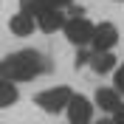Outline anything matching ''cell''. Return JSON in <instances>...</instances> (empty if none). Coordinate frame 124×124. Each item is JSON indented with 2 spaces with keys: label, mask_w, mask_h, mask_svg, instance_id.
I'll return each mask as SVG.
<instances>
[{
  "label": "cell",
  "mask_w": 124,
  "mask_h": 124,
  "mask_svg": "<svg viewBox=\"0 0 124 124\" xmlns=\"http://www.w3.org/2000/svg\"><path fill=\"white\" fill-rule=\"evenodd\" d=\"M8 28H11L14 37H31V31L37 28V17L20 11V14H14L11 20H8Z\"/></svg>",
  "instance_id": "52a82bcc"
},
{
  "label": "cell",
  "mask_w": 124,
  "mask_h": 124,
  "mask_svg": "<svg viewBox=\"0 0 124 124\" xmlns=\"http://www.w3.org/2000/svg\"><path fill=\"white\" fill-rule=\"evenodd\" d=\"M65 23H68V17L62 14V8H45L37 17V28H42L45 34H54V31L65 28Z\"/></svg>",
  "instance_id": "8992f818"
},
{
  "label": "cell",
  "mask_w": 124,
  "mask_h": 124,
  "mask_svg": "<svg viewBox=\"0 0 124 124\" xmlns=\"http://www.w3.org/2000/svg\"><path fill=\"white\" fill-rule=\"evenodd\" d=\"M118 42V28L113 23H99L93 31V51H110V48Z\"/></svg>",
  "instance_id": "5b68a950"
},
{
  "label": "cell",
  "mask_w": 124,
  "mask_h": 124,
  "mask_svg": "<svg viewBox=\"0 0 124 124\" xmlns=\"http://www.w3.org/2000/svg\"><path fill=\"white\" fill-rule=\"evenodd\" d=\"M113 124H124V104L116 110V113H113Z\"/></svg>",
  "instance_id": "5bb4252c"
},
{
  "label": "cell",
  "mask_w": 124,
  "mask_h": 124,
  "mask_svg": "<svg viewBox=\"0 0 124 124\" xmlns=\"http://www.w3.org/2000/svg\"><path fill=\"white\" fill-rule=\"evenodd\" d=\"M48 68H51L48 59L39 51H34V48L14 51V54L0 59V76L8 79V82H28V79L39 76V73H45Z\"/></svg>",
  "instance_id": "6da1fadb"
},
{
  "label": "cell",
  "mask_w": 124,
  "mask_h": 124,
  "mask_svg": "<svg viewBox=\"0 0 124 124\" xmlns=\"http://www.w3.org/2000/svg\"><path fill=\"white\" fill-rule=\"evenodd\" d=\"M45 8H51L48 0H20V11H25V14H31V17H39Z\"/></svg>",
  "instance_id": "8fae6325"
},
{
  "label": "cell",
  "mask_w": 124,
  "mask_h": 124,
  "mask_svg": "<svg viewBox=\"0 0 124 124\" xmlns=\"http://www.w3.org/2000/svg\"><path fill=\"white\" fill-rule=\"evenodd\" d=\"M70 99H73V90L65 87V85H59V87H48V90L37 93L34 101H37V107L45 110V113H62V110H68Z\"/></svg>",
  "instance_id": "7a4b0ae2"
},
{
  "label": "cell",
  "mask_w": 124,
  "mask_h": 124,
  "mask_svg": "<svg viewBox=\"0 0 124 124\" xmlns=\"http://www.w3.org/2000/svg\"><path fill=\"white\" fill-rule=\"evenodd\" d=\"M90 68L96 70V73H110V70L116 68V56L110 54V51H93Z\"/></svg>",
  "instance_id": "9c48e42d"
},
{
  "label": "cell",
  "mask_w": 124,
  "mask_h": 124,
  "mask_svg": "<svg viewBox=\"0 0 124 124\" xmlns=\"http://www.w3.org/2000/svg\"><path fill=\"white\" fill-rule=\"evenodd\" d=\"M17 99H20L17 85L0 76V107H11V104H17Z\"/></svg>",
  "instance_id": "30bf717a"
},
{
  "label": "cell",
  "mask_w": 124,
  "mask_h": 124,
  "mask_svg": "<svg viewBox=\"0 0 124 124\" xmlns=\"http://www.w3.org/2000/svg\"><path fill=\"white\" fill-rule=\"evenodd\" d=\"M62 31H65L68 42H73V45H87V42H93L96 25H93L90 20H85V17H68V23H65Z\"/></svg>",
  "instance_id": "3957f363"
},
{
  "label": "cell",
  "mask_w": 124,
  "mask_h": 124,
  "mask_svg": "<svg viewBox=\"0 0 124 124\" xmlns=\"http://www.w3.org/2000/svg\"><path fill=\"white\" fill-rule=\"evenodd\" d=\"M101 124H113V121H101Z\"/></svg>",
  "instance_id": "9a60e30c"
},
{
  "label": "cell",
  "mask_w": 124,
  "mask_h": 124,
  "mask_svg": "<svg viewBox=\"0 0 124 124\" xmlns=\"http://www.w3.org/2000/svg\"><path fill=\"white\" fill-rule=\"evenodd\" d=\"M73 0H48V6L51 8H65V6H70Z\"/></svg>",
  "instance_id": "4fadbf2b"
},
{
  "label": "cell",
  "mask_w": 124,
  "mask_h": 124,
  "mask_svg": "<svg viewBox=\"0 0 124 124\" xmlns=\"http://www.w3.org/2000/svg\"><path fill=\"white\" fill-rule=\"evenodd\" d=\"M68 121L70 124H90L93 121V104L85 96H73L68 104Z\"/></svg>",
  "instance_id": "277c9868"
},
{
  "label": "cell",
  "mask_w": 124,
  "mask_h": 124,
  "mask_svg": "<svg viewBox=\"0 0 124 124\" xmlns=\"http://www.w3.org/2000/svg\"><path fill=\"white\" fill-rule=\"evenodd\" d=\"M96 104L101 110H107V113H116L121 107V99H118V90L116 87H99L96 90Z\"/></svg>",
  "instance_id": "ba28073f"
},
{
  "label": "cell",
  "mask_w": 124,
  "mask_h": 124,
  "mask_svg": "<svg viewBox=\"0 0 124 124\" xmlns=\"http://www.w3.org/2000/svg\"><path fill=\"white\" fill-rule=\"evenodd\" d=\"M113 82H116V90L124 93V65L121 68H116V76H113Z\"/></svg>",
  "instance_id": "7c38bea8"
}]
</instances>
